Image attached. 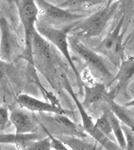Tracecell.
Segmentation results:
<instances>
[{
    "label": "cell",
    "mask_w": 134,
    "mask_h": 150,
    "mask_svg": "<svg viewBox=\"0 0 134 150\" xmlns=\"http://www.w3.org/2000/svg\"><path fill=\"white\" fill-rule=\"evenodd\" d=\"M1 57L4 61H9L11 55L12 35L8 21L6 18H1Z\"/></svg>",
    "instance_id": "obj_15"
},
{
    "label": "cell",
    "mask_w": 134,
    "mask_h": 150,
    "mask_svg": "<svg viewBox=\"0 0 134 150\" xmlns=\"http://www.w3.org/2000/svg\"><path fill=\"white\" fill-rule=\"evenodd\" d=\"M134 77V58L123 60L119 67L118 73L114 76L111 85L117 81L116 86L110 91L116 97L121 93L129 97L127 89Z\"/></svg>",
    "instance_id": "obj_10"
},
{
    "label": "cell",
    "mask_w": 134,
    "mask_h": 150,
    "mask_svg": "<svg viewBox=\"0 0 134 150\" xmlns=\"http://www.w3.org/2000/svg\"><path fill=\"white\" fill-rule=\"evenodd\" d=\"M115 98L116 97L110 91H108V95L106 97L104 101H106L107 105L118 118L119 120L127 126L131 128L134 131V122L133 120L131 119L129 113L127 112L125 106H121L116 103L114 101Z\"/></svg>",
    "instance_id": "obj_16"
},
{
    "label": "cell",
    "mask_w": 134,
    "mask_h": 150,
    "mask_svg": "<svg viewBox=\"0 0 134 150\" xmlns=\"http://www.w3.org/2000/svg\"><path fill=\"white\" fill-rule=\"evenodd\" d=\"M18 6L26 36L24 58L33 65L31 42L34 31L36 30V23L39 20V9L36 0H19Z\"/></svg>",
    "instance_id": "obj_8"
},
{
    "label": "cell",
    "mask_w": 134,
    "mask_h": 150,
    "mask_svg": "<svg viewBox=\"0 0 134 150\" xmlns=\"http://www.w3.org/2000/svg\"><path fill=\"white\" fill-rule=\"evenodd\" d=\"M32 55L33 66L37 68L51 84L60 79V74L62 69L58 66L53 54L50 43L36 30L32 36Z\"/></svg>",
    "instance_id": "obj_2"
},
{
    "label": "cell",
    "mask_w": 134,
    "mask_h": 150,
    "mask_svg": "<svg viewBox=\"0 0 134 150\" xmlns=\"http://www.w3.org/2000/svg\"><path fill=\"white\" fill-rule=\"evenodd\" d=\"M26 149H31V150H50L52 149L51 146V139L50 137L48 136L44 137L42 139H39L35 141H33L27 147Z\"/></svg>",
    "instance_id": "obj_20"
},
{
    "label": "cell",
    "mask_w": 134,
    "mask_h": 150,
    "mask_svg": "<svg viewBox=\"0 0 134 150\" xmlns=\"http://www.w3.org/2000/svg\"><path fill=\"white\" fill-rule=\"evenodd\" d=\"M60 82L63 86H64L65 89L69 92L70 96L74 100V102L76 104V106L77 109H78L80 116H81L82 123H83V127H84V131L86 132L87 134L93 137L94 139L97 142H98L99 144H101L104 148L106 149H119V146L114 143V141L111 140L105 135L104 134L96 129L95 127V123L93 122L91 117L89 115L88 113L86 112V108L83 105L82 102L79 101L78 98L75 96L74 91H73V88L69 83V81H68L67 77L66 74L64 73V71L61 72L60 74Z\"/></svg>",
    "instance_id": "obj_7"
},
{
    "label": "cell",
    "mask_w": 134,
    "mask_h": 150,
    "mask_svg": "<svg viewBox=\"0 0 134 150\" xmlns=\"http://www.w3.org/2000/svg\"><path fill=\"white\" fill-rule=\"evenodd\" d=\"M39 9V21L53 26H63L76 23L86 17L53 5L46 0H36Z\"/></svg>",
    "instance_id": "obj_6"
},
{
    "label": "cell",
    "mask_w": 134,
    "mask_h": 150,
    "mask_svg": "<svg viewBox=\"0 0 134 150\" xmlns=\"http://www.w3.org/2000/svg\"><path fill=\"white\" fill-rule=\"evenodd\" d=\"M41 138V136L37 132L28 134H1L0 135V143L15 145L17 148L26 149L31 142Z\"/></svg>",
    "instance_id": "obj_12"
},
{
    "label": "cell",
    "mask_w": 134,
    "mask_h": 150,
    "mask_svg": "<svg viewBox=\"0 0 134 150\" xmlns=\"http://www.w3.org/2000/svg\"><path fill=\"white\" fill-rule=\"evenodd\" d=\"M68 41L70 50L84 62L91 76L101 82L106 83L108 87L110 86L114 76L108 68L102 55L86 46L74 35H69Z\"/></svg>",
    "instance_id": "obj_3"
},
{
    "label": "cell",
    "mask_w": 134,
    "mask_h": 150,
    "mask_svg": "<svg viewBox=\"0 0 134 150\" xmlns=\"http://www.w3.org/2000/svg\"><path fill=\"white\" fill-rule=\"evenodd\" d=\"M131 93H132L133 96V99L132 100H131L130 101H129V102L126 103L125 104V105H124V106H125V108H130V107L134 108V91L131 90Z\"/></svg>",
    "instance_id": "obj_24"
},
{
    "label": "cell",
    "mask_w": 134,
    "mask_h": 150,
    "mask_svg": "<svg viewBox=\"0 0 134 150\" xmlns=\"http://www.w3.org/2000/svg\"><path fill=\"white\" fill-rule=\"evenodd\" d=\"M106 109L107 113H108L109 121H110L114 137H115L116 139L117 140L118 145L120 147V149H126V140L123 130L122 129V126H121V122L116 117L115 114L111 112L108 106L106 108Z\"/></svg>",
    "instance_id": "obj_17"
},
{
    "label": "cell",
    "mask_w": 134,
    "mask_h": 150,
    "mask_svg": "<svg viewBox=\"0 0 134 150\" xmlns=\"http://www.w3.org/2000/svg\"><path fill=\"white\" fill-rule=\"evenodd\" d=\"M104 4L106 6L107 0H65L58 6L75 13L85 14L95 7Z\"/></svg>",
    "instance_id": "obj_14"
},
{
    "label": "cell",
    "mask_w": 134,
    "mask_h": 150,
    "mask_svg": "<svg viewBox=\"0 0 134 150\" xmlns=\"http://www.w3.org/2000/svg\"><path fill=\"white\" fill-rule=\"evenodd\" d=\"M17 102L21 107L26 109L31 112L40 113H52L54 114L67 115L71 113L69 111L65 110L61 107L53 103L41 101L33 97L21 94L17 98Z\"/></svg>",
    "instance_id": "obj_9"
},
{
    "label": "cell",
    "mask_w": 134,
    "mask_h": 150,
    "mask_svg": "<svg viewBox=\"0 0 134 150\" xmlns=\"http://www.w3.org/2000/svg\"><path fill=\"white\" fill-rule=\"evenodd\" d=\"M125 18V14H123L113 30L109 31L101 42L93 48L94 50L106 57L118 67L124 60L123 25Z\"/></svg>",
    "instance_id": "obj_5"
},
{
    "label": "cell",
    "mask_w": 134,
    "mask_h": 150,
    "mask_svg": "<svg viewBox=\"0 0 134 150\" xmlns=\"http://www.w3.org/2000/svg\"><path fill=\"white\" fill-rule=\"evenodd\" d=\"M10 121V113L8 109L6 107L1 106L0 108V127L1 131L4 130L8 122Z\"/></svg>",
    "instance_id": "obj_23"
},
{
    "label": "cell",
    "mask_w": 134,
    "mask_h": 150,
    "mask_svg": "<svg viewBox=\"0 0 134 150\" xmlns=\"http://www.w3.org/2000/svg\"><path fill=\"white\" fill-rule=\"evenodd\" d=\"M71 149H96V145L90 144L80 138L71 136H64L60 138Z\"/></svg>",
    "instance_id": "obj_19"
},
{
    "label": "cell",
    "mask_w": 134,
    "mask_h": 150,
    "mask_svg": "<svg viewBox=\"0 0 134 150\" xmlns=\"http://www.w3.org/2000/svg\"><path fill=\"white\" fill-rule=\"evenodd\" d=\"M95 127L99 130L102 134L106 135L109 139L114 141L113 138L115 137H114L108 113H107L106 109L105 107L103 109V113H102L101 115L96 120V123H95Z\"/></svg>",
    "instance_id": "obj_18"
},
{
    "label": "cell",
    "mask_w": 134,
    "mask_h": 150,
    "mask_svg": "<svg viewBox=\"0 0 134 150\" xmlns=\"http://www.w3.org/2000/svg\"><path fill=\"white\" fill-rule=\"evenodd\" d=\"M119 6V1H116L111 6H106L77 21L70 35L87 39L100 35L115 16Z\"/></svg>",
    "instance_id": "obj_4"
},
{
    "label": "cell",
    "mask_w": 134,
    "mask_h": 150,
    "mask_svg": "<svg viewBox=\"0 0 134 150\" xmlns=\"http://www.w3.org/2000/svg\"><path fill=\"white\" fill-rule=\"evenodd\" d=\"M106 83L103 82H96L91 86L84 84V99L82 102L85 108L89 107L92 104L105 100L108 93Z\"/></svg>",
    "instance_id": "obj_13"
},
{
    "label": "cell",
    "mask_w": 134,
    "mask_h": 150,
    "mask_svg": "<svg viewBox=\"0 0 134 150\" xmlns=\"http://www.w3.org/2000/svg\"><path fill=\"white\" fill-rule=\"evenodd\" d=\"M121 126L126 140V149H134V131L131 128L122 123H121Z\"/></svg>",
    "instance_id": "obj_21"
},
{
    "label": "cell",
    "mask_w": 134,
    "mask_h": 150,
    "mask_svg": "<svg viewBox=\"0 0 134 150\" xmlns=\"http://www.w3.org/2000/svg\"><path fill=\"white\" fill-rule=\"evenodd\" d=\"M119 0H107V4H106V6H111L112 4L115 3L116 1H118Z\"/></svg>",
    "instance_id": "obj_25"
},
{
    "label": "cell",
    "mask_w": 134,
    "mask_h": 150,
    "mask_svg": "<svg viewBox=\"0 0 134 150\" xmlns=\"http://www.w3.org/2000/svg\"><path fill=\"white\" fill-rule=\"evenodd\" d=\"M10 122L18 134L35 133L38 129L33 118L19 109H14L10 112Z\"/></svg>",
    "instance_id": "obj_11"
},
{
    "label": "cell",
    "mask_w": 134,
    "mask_h": 150,
    "mask_svg": "<svg viewBox=\"0 0 134 150\" xmlns=\"http://www.w3.org/2000/svg\"><path fill=\"white\" fill-rule=\"evenodd\" d=\"M76 23L63 26L62 28H55V26L49 25V24L38 20L36 23L35 28L38 32L43 37H44L49 42L54 45L66 59L75 74L79 93L82 95L84 94V83L83 81L81 74L75 66V63L73 61L72 57L70 54V47L69 41H68V38L70 35L71 31Z\"/></svg>",
    "instance_id": "obj_1"
},
{
    "label": "cell",
    "mask_w": 134,
    "mask_h": 150,
    "mask_svg": "<svg viewBox=\"0 0 134 150\" xmlns=\"http://www.w3.org/2000/svg\"><path fill=\"white\" fill-rule=\"evenodd\" d=\"M43 129L45 130V132L47 134L49 137H50L51 139V146H52V149H68L69 147L65 146V144L63 143L60 139H57L56 137H53V135L51 134V133L48 132V130L46 129L45 127H43Z\"/></svg>",
    "instance_id": "obj_22"
}]
</instances>
